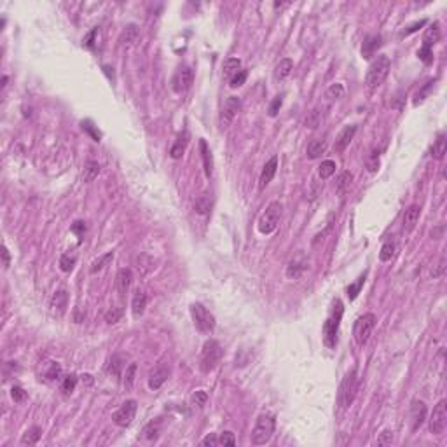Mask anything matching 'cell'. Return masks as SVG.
<instances>
[{"label":"cell","mask_w":447,"mask_h":447,"mask_svg":"<svg viewBox=\"0 0 447 447\" xmlns=\"http://www.w3.org/2000/svg\"><path fill=\"white\" fill-rule=\"evenodd\" d=\"M282 105H283V94H280V96H276L275 100L271 102L269 110H267V112H269V116L271 117L278 116V112H280V109H282Z\"/></svg>","instance_id":"816d5d0a"},{"label":"cell","mask_w":447,"mask_h":447,"mask_svg":"<svg viewBox=\"0 0 447 447\" xmlns=\"http://www.w3.org/2000/svg\"><path fill=\"white\" fill-rule=\"evenodd\" d=\"M395 250H397V246H395L393 241H386V243L381 246L379 260H383V262H388V260H391V259H393V255H395Z\"/></svg>","instance_id":"60d3db41"},{"label":"cell","mask_w":447,"mask_h":447,"mask_svg":"<svg viewBox=\"0 0 447 447\" xmlns=\"http://www.w3.org/2000/svg\"><path fill=\"white\" fill-rule=\"evenodd\" d=\"M240 67H241L240 58H227L224 61V65H222V76H224V79H229V77L233 79L238 72H240Z\"/></svg>","instance_id":"4316f807"},{"label":"cell","mask_w":447,"mask_h":447,"mask_svg":"<svg viewBox=\"0 0 447 447\" xmlns=\"http://www.w3.org/2000/svg\"><path fill=\"white\" fill-rule=\"evenodd\" d=\"M276 428V419L275 416L271 414H260L255 421V426L252 430V435H250V440H252L253 446H264L271 440L273 433H275Z\"/></svg>","instance_id":"3957f363"},{"label":"cell","mask_w":447,"mask_h":447,"mask_svg":"<svg viewBox=\"0 0 447 447\" xmlns=\"http://www.w3.org/2000/svg\"><path fill=\"white\" fill-rule=\"evenodd\" d=\"M72 233H76L77 236H84V233H86V222L82 220H77L72 224Z\"/></svg>","instance_id":"680465c9"},{"label":"cell","mask_w":447,"mask_h":447,"mask_svg":"<svg viewBox=\"0 0 447 447\" xmlns=\"http://www.w3.org/2000/svg\"><path fill=\"white\" fill-rule=\"evenodd\" d=\"M444 269H446V257L440 259V262L437 264V269H432V276L433 278H439V276L444 273Z\"/></svg>","instance_id":"94428289"},{"label":"cell","mask_w":447,"mask_h":447,"mask_svg":"<svg viewBox=\"0 0 447 447\" xmlns=\"http://www.w3.org/2000/svg\"><path fill=\"white\" fill-rule=\"evenodd\" d=\"M276 169H278V158L273 156V158H271L269 161L264 164L262 171H260V177H259V189L260 191L266 189L267 185L271 184V180H273L275 175H276Z\"/></svg>","instance_id":"2e32d148"},{"label":"cell","mask_w":447,"mask_h":447,"mask_svg":"<svg viewBox=\"0 0 447 447\" xmlns=\"http://www.w3.org/2000/svg\"><path fill=\"white\" fill-rule=\"evenodd\" d=\"M143 437H145L147 440H156L159 437V433H161V421L156 419V421H151L149 425L143 428Z\"/></svg>","instance_id":"d590c367"},{"label":"cell","mask_w":447,"mask_h":447,"mask_svg":"<svg viewBox=\"0 0 447 447\" xmlns=\"http://www.w3.org/2000/svg\"><path fill=\"white\" fill-rule=\"evenodd\" d=\"M136 407H138L136 400H126V402L112 414V421L117 426H121V428H128L136 416Z\"/></svg>","instance_id":"9c48e42d"},{"label":"cell","mask_w":447,"mask_h":447,"mask_svg":"<svg viewBox=\"0 0 447 447\" xmlns=\"http://www.w3.org/2000/svg\"><path fill=\"white\" fill-rule=\"evenodd\" d=\"M94 35H96V28H94L93 32H89V34L86 35V39H84L82 41V45H86V47H89V49H93V44H94Z\"/></svg>","instance_id":"be15d7a7"},{"label":"cell","mask_w":447,"mask_h":447,"mask_svg":"<svg viewBox=\"0 0 447 447\" xmlns=\"http://www.w3.org/2000/svg\"><path fill=\"white\" fill-rule=\"evenodd\" d=\"M169 365L166 364H159L158 367L154 368V370H151V374H149V388L151 390H159V388L163 386V384L168 381L169 377Z\"/></svg>","instance_id":"5bb4252c"},{"label":"cell","mask_w":447,"mask_h":447,"mask_svg":"<svg viewBox=\"0 0 447 447\" xmlns=\"http://www.w3.org/2000/svg\"><path fill=\"white\" fill-rule=\"evenodd\" d=\"M203 446H210V447H215V446H218V437L215 435V433H210V435H206L203 439Z\"/></svg>","instance_id":"6125c7cd"},{"label":"cell","mask_w":447,"mask_h":447,"mask_svg":"<svg viewBox=\"0 0 447 447\" xmlns=\"http://www.w3.org/2000/svg\"><path fill=\"white\" fill-rule=\"evenodd\" d=\"M77 381H79V377L76 376V374H70V376H67L63 379V391L65 393H72V391L76 390V386H77Z\"/></svg>","instance_id":"c3c4849f"},{"label":"cell","mask_w":447,"mask_h":447,"mask_svg":"<svg viewBox=\"0 0 447 447\" xmlns=\"http://www.w3.org/2000/svg\"><path fill=\"white\" fill-rule=\"evenodd\" d=\"M292 70H293V61L290 60V58H283V60L280 61V63L276 65V68H275L276 79H280V81L286 79V77L292 74Z\"/></svg>","instance_id":"4dcf8cb0"},{"label":"cell","mask_w":447,"mask_h":447,"mask_svg":"<svg viewBox=\"0 0 447 447\" xmlns=\"http://www.w3.org/2000/svg\"><path fill=\"white\" fill-rule=\"evenodd\" d=\"M335 168H337L335 161L325 159V161H322V164L318 166V177L322 178V180H327V178H330L335 173Z\"/></svg>","instance_id":"836d02e7"},{"label":"cell","mask_w":447,"mask_h":447,"mask_svg":"<svg viewBox=\"0 0 447 447\" xmlns=\"http://www.w3.org/2000/svg\"><path fill=\"white\" fill-rule=\"evenodd\" d=\"M446 151H447V136L444 135V133H440L439 136H437V140L433 142V147H432V158L437 159V161H440V159L446 156Z\"/></svg>","instance_id":"f1b7e54d"},{"label":"cell","mask_w":447,"mask_h":447,"mask_svg":"<svg viewBox=\"0 0 447 447\" xmlns=\"http://www.w3.org/2000/svg\"><path fill=\"white\" fill-rule=\"evenodd\" d=\"M355 133H357V126L355 124H351V126H346L344 129H342L341 133L337 135V138H335V143H334V151L337 152V154H341V152H344L348 147H350L351 140H353Z\"/></svg>","instance_id":"e0dca14e"},{"label":"cell","mask_w":447,"mask_h":447,"mask_svg":"<svg viewBox=\"0 0 447 447\" xmlns=\"http://www.w3.org/2000/svg\"><path fill=\"white\" fill-rule=\"evenodd\" d=\"M351 182H353V175H351L350 171H342L339 173V177H337V182H335V189H337L339 192H344L346 189L350 187Z\"/></svg>","instance_id":"f35d334b"},{"label":"cell","mask_w":447,"mask_h":447,"mask_svg":"<svg viewBox=\"0 0 447 447\" xmlns=\"http://www.w3.org/2000/svg\"><path fill=\"white\" fill-rule=\"evenodd\" d=\"M390 68H391V61L388 56L384 54H379L376 60L372 61L367 68V76H365V84L370 91L377 89L381 84L384 82V79L388 77L390 74Z\"/></svg>","instance_id":"6da1fadb"},{"label":"cell","mask_w":447,"mask_h":447,"mask_svg":"<svg viewBox=\"0 0 447 447\" xmlns=\"http://www.w3.org/2000/svg\"><path fill=\"white\" fill-rule=\"evenodd\" d=\"M112 259H114V252H107L105 255H100L98 259H94L93 262H91L89 273H91V275H96V273L103 271L110 262H112Z\"/></svg>","instance_id":"f546056e"},{"label":"cell","mask_w":447,"mask_h":447,"mask_svg":"<svg viewBox=\"0 0 447 447\" xmlns=\"http://www.w3.org/2000/svg\"><path fill=\"white\" fill-rule=\"evenodd\" d=\"M426 25V19H419V21H414L412 25H409V27H406L402 32H400V39L404 37H409L410 34H414V32H417L419 28H423Z\"/></svg>","instance_id":"7dc6e473"},{"label":"cell","mask_w":447,"mask_h":447,"mask_svg":"<svg viewBox=\"0 0 447 447\" xmlns=\"http://www.w3.org/2000/svg\"><path fill=\"white\" fill-rule=\"evenodd\" d=\"M439 41H440V25L435 21V23H432L428 28H426L425 35H423V45L433 49V45H435Z\"/></svg>","instance_id":"d4e9b609"},{"label":"cell","mask_w":447,"mask_h":447,"mask_svg":"<svg viewBox=\"0 0 447 447\" xmlns=\"http://www.w3.org/2000/svg\"><path fill=\"white\" fill-rule=\"evenodd\" d=\"M391 442H393V432H390V430H384L377 437V446H390Z\"/></svg>","instance_id":"6f0895ef"},{"label":"cell","mask_w":447,"mask_h":447,"mask_svg":"<svg viewBox=\"0 0 447 447\" xmlns=\"http://www.w3.org/2000/svg\"><path fill=\"white\" fill-rule=\"evenodd\" d=\"M358 391V368L353 367L348 374L344 376L339 388V406L341 409H348L353 404L355 397Z\"/></svg>","instance_id":"5b68a950"},{"label":"cell","mask_w":447,"mask_h":447,"mask_svg":"<svg viewBox=\"0 0 447 447\" xmlns=\"http://www.w3.org/2000/svg\"><path fill=\"white\" fill-rule=\"evenodd\" d=\"M124 357L122 355H114L110 358V364H109V372L114 374V376H121L122 374V367H124Z\"/></svg>","instance_id":"ab89813d"},{"label":"cell","mask_w":447,"mask_h":447,"mask_svg":"<svg viewBox=\"0 0 447 447\" xmlns=\"http://www.w3.org/2000/svg\"><path fill=\"white\" fill-rule=\"evenodd\" d=\"M447 428V402L440 400L435 407H433L432 417H430V432L433 435H442Z\"/></svg>","instance_id":"30bf717a"},{"label":"cell","mask_w":447,"mask_h":447,"mask_svg":"<svg viewBox=\"0 0 447 447\" xmlns=\"http://www.w3.org/2000/svg\"><path fill=\"white\" fill-rule=\"evenodd\" d=\"M364 283H365V276H360L357 282L351 283V285L348 286V297H350V301H355V299H357L362 286H364Z\"/></svg>","instance_id":"7bdbcfd3"},{"label":"cell","mask_w":447,"mask_h":447,"mask_svg":"<svg viewBox=\"0 0 447 447\" xmlns=\"http://www.w3.org/2000/svg\"><path fill=\"white\" fill-rule=\"evenodd\" d=\"M76 262H77L76 253H63V255L60 257V269L63 271V273H70V271L74 269V266H76Z\"/></svg>","instance_id":"74e56055"},{"label":"cell","mask_w":447,"mask_h":447,"mask_svg":"<svg viewBox=\"0 0 447 447\" xmlns=\"http://www.w3.org/2000/svg\"><path fill=\"white\" fill-rule=\"evenodd\" d=\"M381 45H383V37L381 35H367L364 39V44H362V56L365 60H368V58H372L377 53V49Z\"/></svg>","instance_id":"d6986e66"},{"label":"cell","mask_w":447,"mask_h":447,"mask_svg":"<svg viewBox=\"0 0 447 447\" xmlns=\"http://www.w3.org/2000/svg\"><path fill=\"white\" fill-rule=\"evenodd\" d=\"M342 313H344L342 302L339 301V299H335L332 313L328 315V318L325 320V324H324V342L327 348H330V350L335 348V344H337V332H339V325H341Z\"/></svg>","instance_id":"7a4b0ae2"},{"label":"cell","mask_w":447,"mask_h":447,"mask_svg":"<svg viewBox=\"0 0 447 447\" xmlns=\"http://www.w3.org/2000/svg\"><path fill=\"white\" fill-rule=\"evenodd\" d=\"M194 210L198 215H208L211 211V200H210V196L206 194H201L196 198L194 201Z\"/></svg>","instance_id":"d6a6232c"},{"label":"cell","mask_w":447,"mask_h":447,"mask_svg":"<svg viewBox=\"0 0 447 447\" xmlns=\"http://www.w3.org/2000/svg\"><path fill=\"white\" fill-rule=\"evenodd\" d=\"M192 81H194V72H192L191 67L178 68L175 77H173V89L177 93H184L192 86Z\"/></svg>","instance_id":"4fadbf2b"},{"label":"cell","mask_w":447,"mask_h":447,"mask_svg":"<svg viewBox=\"0 0 447 447\" xmlns=\"http://www.w3.org/2000/svg\"><path fill=\"white\" fill-rule=\"evenodd\" d=\"M121 316H122V309L121 308H112V309H109V311L105 313V322L107 324H117V322H119L121 320Z\"/></svg>","instance_id":"f907efd6"},{"label":"cell","mask_w":447,"mask_h":447,"mask_svg":"<svg viewBox=\"0 0 447 447\" xmlns=\"http://www.w3.org/2000/svg\"><path fill=\"white\" fill-rule=\"evenodd\" d=\"M187 143H189V133L184 131L180 136L177 138V142L173 143L171 147V151H169V156H171L173 159H180L182 156H184L185 149H187Z\"/></svg>","instance_id":"484cf974"},{"label":"cell","mask_w":447,"mask_h":447,"mask_svg":"<svg viewBox=\"0 0 447 447\" xmlns=\"http://www.w3.org/2000/svg\"><path fill=\"white\" fill-rule=\"evenodd\" d=\"M283 213V204L280 201H273V203L267 204V208L264 210V213L259 217V222H257V227L262 234H271L275 233L276 227L280 224V218H282Z\"/></svg>","instance_id":"8992f818"},{"label":"cell","mask_w":447,"mask_h":447,"mask_svg":"<svg viewBox=\"0 0 447 447\" xmlns=\"http://www.w3.org/2000/svg\"><path fill=\"white\" fill-rule=\"evenodd\" d=\"M42 437V428L41 426H32L27 432L23 433L21 437V444L23 446H35L39 442V439Z\"/></svg>","instance_id":"1f68e13d"},{"label":"cell","mask_w":447,"mask_h":447,"mask_svg":"<svg viewBox=\"0 0 447 447\" xmlns=\"http://www.w3.org/2000/svg\"><path fill=\"white\" fill-rule=\"evenodd\" d=\"M306 267H308V262H306L304 257L302 255L293 257V259L288 262V266H286V278H290V280L301 278V275L306 271Z\"/></svg>","instance_id":"ffe728a7"},{"label":"cell","mask_w":447,"mask_h":447,"mask_svg":"<svg viewBox=\"0 0 447 447\" xmlns=\"http://www.w3.org/2000/svg\"><path fill=\"white\" fill-rule=\"evenodd\" d=\"M342 96H344V86L342 84L335 82L327 89V98H330V100H339Z\"/></svg>","instance_id":"bcb514c9"},{"label":"cell","mask_w":447,"mask_h":447,"mask_svg":"<svg viewBox=\"0 0 447 447\" xmlns=\"http://www.w3.org/2000/svg\"><path fill=\"white\" fill-rule=\"evenodd\" d=\"M376 322H377V318L374 313H365V315H362L360 318L355 322L353 337L358 346H365L368 342V339H370V335H372V330L376 327Z\"/></svg>","instance_id":"ba28073f"},{"label":"cell","mask_w":447,"mask_h":447,"mask_svg":"<svg viewBox=\"0 0 447 447\" xmlns=\"http://www.w3.org/2000/svg\"><path fill=\"white\" fill-rule=\"evenodd\" d=\"M191 315H192V322H194V327L201 334H211L215 330V325H217L215 316L201 302H194L191 306Z\"/></svg>","instance_id":"52a82bcc"},{"label":"cell","mask_w":447,"mask_h":447,"mask_svg":"<svg viewBox=\"0 0 447 447\" xmlns=\"http://www.w3.org/2000/svg\"><path fill=\"white\" fill-rule=\"evenodd\" d=\"M2 264H4L5 269L11 266V257H9V250H7V246H5V244L2 246Z\"/></svg>","instance_id":"e7e4bbea"},{"label":"cell","mask_w":447,"mask_h":447,"mask_svg":"<svg viewBox=\"0 0 447 447\" xmlns=\"http://www.w3.org/2000/svg\"><path fill=\"white\" fill-rule=\"evenodd\" d=\"M200 151H201V158H203L204 175L210 178L213 175V156H211L210 147H208V143L204 140H200Z\"/></svg>","instance_id":"7402d4cb"},{"label":"cell","mask_w":447,"mask_h":447,"mask_svg":"<svg viewBox=\"0 0 447 447\" xmlns=\"http://www.w3.org/2000/svg\"><path fill=\"white\" fill-rule=\"evenodd\" d=\"M377 166H379V152H374V154H372V158L368 159L367 168H368V171L374 173L377 169Z\"/></svg>","instance_id":"91938a15"},{"label":"cell","mask_w":447,"mask_h":447,"mask_svg":"<svg viewBox=\"0 0 447 447\" xmlns=\"http://www.w3.org/2000/svg\"><path fill=\"white\" fill-rule=\"evenodd\" d=\"M131 283H133V273H131V269H126V267H124V269H121L119 273H117V276H116V290H117V293H119L121 299H124V297H126V293H128V290H129V286H131Z\"/></svg>","instance_id":"ac0fdd59"},{"label":"cell","mask_w":447,"mask_h":447,"mask_svg":"<svg viewBox=\"0 0 447 447\" xmlns=\"http://www.w3.org/2000/svg\"><path fill=\"white\" fill-rule=\"evenodd\" d=\"M417 56L425 65H432L433 63V49L426 47V45H421L419 51H417Z\"/></svg>","instance_id":"f6af8a7d"},{"label":"cell","mask_w":447,"mask_h":447,"mask_svg":"<svg viewBox=\"0 0 447 447\" xmlns=\"http://www.w3.org/2000/svg\"><path fill=\"white\" fill-rule=\"evenodd\" d=\"M100 175V164H98L96 161H87L86 164H84V171H82V178L84 182H93L94 178Z\"/></svg>","instance_id":"e575fe53"},{"label":"cell","mask_w":447,"mask_h":447,"mask_svg":"<svg viewBox=\"0 0 447 447\" xmlns=\"http://www.w3.org/2000/svg\"><path fill=\"white\" fill-rule=\"evenodd\" d=\"M51 308H53V311L56 313V315H63L65 311H67L68 308V292L67 290H56L53 295V299H51Z\"/></svg>","instance_id":"44dd1931"},{"label":"cell","mask_w":447,"mask_h":447,"mask_svg":"<svg viewBox=\"0 0 447 447\" xmlns=\"http://www.w3.org/2000/svg\"><path fill=\"white\" fill-rule=\"evenodd\" d=\"M136 364H129L128 367H126V372H124V379H122V383H124V386L126 388H131L133 386V383H135V376H136Z\"/></svg>","instance_id":"b9f144b4"},{"label":"cell","mask_w":447,"mask_h":447,"mask_svg":"<svg viewBox=\"0 0 447 447\" xmlns=\"http://www.w3.org/2000/svg\"><path fill=\"white\" fill-rule=\"evenodd\" d=\"M320 122H322V116H320L318 110H311V112L308 114V117H306V128L309 129H316L320 126Z\"/></svg>","instance_id":"ee69618b"},{"label":"cell","mask_w":447,"mask_h":447,"mask_svg":"<svg viewBox=\"0 0 447 447\" xmlns=\"http://www.w3.org/2000/svg\"><path fill=\"white\" fill-rule=\"evenodd\" d=\"M82 381H86L87 384H91V383H93V377H91V374H84V376H82Z\"/></svg>","instance_id":"03108f58"},{"label":"cell","mask_w":447,"mask_h":447,"mask_svg":"<svg viewBox=\"0 0 447 447\" xmlns=\"http://www.w3.org/2000/svg\"><path fill=\"white\" fill-rule=\"evenodd\" d=\"M136 39H138V27H136L135 23H131L128 27H124L122 34H121V37H119V42L124 45V47H131V45L136 42Z\"/></svg>","instance_id":"603a6c76"},{"label":"cell","mask_w":447,"mask_h":447,"mask_svg":"<svg viewBox=\"0 0 447 447\" xmlns=\"http://www.w3.org/2000/svg\"><path fill=\"white\" fill-rule=\"evenodd\" d=\"M218 446H236V439H234L233 432H224L218 437Z\"/></svg>","instance_id":"db71d44e"},{"label":"cell","mask_w":447,"mask_h":447,"mask_svg":"<svg viewBox=\"0 0 447 447\" xmlns=\"http://www.w3.org/2000/svg\"><path fill=\"white\" fill-rule=\"evenodd\" d=\"M82 129H86V131L89 133L91 136H93L94 142H100V138H102V133L98 131V129H94L93 124H91L89 121H82Z\"/></svg>","instance_id":"11a10c76"},{"label":"cell","mask_w":447,"mask_h":447,"mask_svg":"<svg viewBox=\"0 0 447 447\" xmlns=\"http://www.w3.org/2000/svg\"><path fill=\"white\" fill-rule=\"evenodd\" d=\"M325 151H327V142L322 140V138H316L308 145V158L309 159H318V158H322V156L325 154Z\"/></svg>","instance_id":"83f0119b"},{"label":"cell","mask_w":447,"mask_h":447,"mask_svg":"<svg viewBox=\"0 0 447 447\" xmlns=\"http://www.w3.org/2000/svg\"><path fill=\"white\" fill-rule=\"evenodd\" d=\"M440 233H442V227H440V229H437V231H433V233H432V236L435 238V240H439Z\"/></svg>","instance_id":"003e7915"},{"label":"cell","mask_w":447,"mask_h":447,"mask_svg":"<svg viewBox=\"0 0 447 447\" xmlns=\"http://www.w3.org/2000/svg\"><path fill=\"white\" fill-rule=\"evenodd\" d=\"M191 402H192V406L204 407V406H206V402H208V395H206V391H203V390L196 391V393L192 395Z\"/></svg>","instance_id":"681fc988"},{"label":"cell","mask_w":447,"mask_h":447,"mask_svg":"<svg viewBox=\"0 0 447 447\" xmlns=\"http://www.w3.org/2000/svg\"><path fill=\"white\" fill-rule=\"evenodd\" d=\"M426 414H428L426 404L423 400H414L412 406H410V430L412 432H417L421 426L425 425Z\"/></svg>","instance_id":"7c38bea8"},{"label":"cell","mask_w":447,"mask_h":447,"mask_svg":"<svg viewBox=\"0 0 447 447\" xmlns=\"http://www.w3.org/2000/svg\"><path fill=\"white\" fill-rule=\"evenodd\" d=\"M419 217H421V206L419 204H410L409 208L406 210V213H404L402 217V231L406 234L412 233L414 227L417 226V222H419Z\"/></svg>","instance_id":"9a60e30c"},{"label":"cell","mask_w":447,"mask_h":447,"mask_svg":"<svg viewBox=\"0 0 447 447\" xmlns=\"http://www.w3.org/2000/svg\"><path fill=\"white\" fill-rule=\"evenodd\" d=\"M241 109V100L238 96H229L224 103V109H222L220 114V128L226 129L229 128V124L234 121V117L240 114Z\"/></svg>","instance_id":"8fae6325"},{"label":"cell","mask_w":447,"mask_h":447,"mask_svg":"<svg viewBox=\"0 0 447 447\" xmlns=\"http://www.w3.org/2000/svg\"><path fill=\"white\" fill-rule=\"evenodd\" d=\"M244 81H246V72H244V70H240V72L236 74V76H234L233 79H231L229 86L233 87V89H236V87H241V86H243Z\"/></svg>","instance_id":"f5cc1de1"},{"label":"cell","mask_w":447,"mask_h":447,"mask_svg":"<svg viewBox=\"0 0 447 447\" xmlns=\"http://www.w3.org/2000/svg\"><path fill=\"white\" fill-rule=\"evenodd\" d=\"M44 376L47 381H58L61 377V365L58 362H47V368H45Z\"/></svg>","instance_id":"8d00e7d4"},{"label":"cell","mask_w":447,"mask_h":447,"mask_svg":"<svg viewBox=\"0 0 447 447\" xmlns=\"http://www.w3.org/2000/svg\"><path fill=\"white\" fill-rule=\"evenodd\" d=\"M145 308H147V293L142 292V290H136L135 295H133V301H131L133 316H135V318L142 316L143 311H145Z\"/></svg>","instance_id":"cb8c5ba5"},{"label":"cell","mask_w":447,"mask_h":447,"mask_svg":"<svg viewBox=\"0 0 447 447\" xmlns=\"http://www.w3.org/2000/svg\"><path fill=\"white\" fill-rule=\"evenodd\" d=\"M222 360V346L218 344V341L215 339H208L203 344V350H201V357H200V368L204 372V374H210L211 370L217 368V365L220 364Z\"/></svg>","instance_id":"277c9868"},{"label":"cell","mask_w":447,"mask_h":447,"mask_svg":"<svg viewBox=\"0 0 447 447\" xmlns=\"http://www.w3.org/2000/svg\"><path fill=\"white\" fill-rule=\"evenodd\" d=\"M11 397H12V400H14V402H23V400L27 399V391L23 390L21 386H12V390H11Z\"/></svg>","instance_id":"9f6ffc18"}]
</instances>
